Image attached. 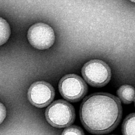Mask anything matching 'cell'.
I'll return each instance as SVG.
<instances>
[{"label": "cell", "instance_id": "cell-1", "mask_svg": "<svg viewBox=\"0 0 135 135\" xmlns=\"http://www.w3.org/2000/svg\"><path fill=\"white\" fill-rule=\"evenodd\" d=\"M122 115L120 100L107 93L90 95L84 100L80 106L82 123L89 132L96 134L113 131L119 123Z\"/></svg>", "mask_w": 135, "mask_h": 135}, {"label": "cell", "instance_id": "cell-2", "mask_svg": "<svg viewBox=\"0 0 135 135\" xmlns=\"http://www.w3.org/2000/svg\"><path fill=\"white\" fill-rule=\"evenodd\" d=\"M45 116L51 125L61 128L71 124L75 118V112L71 105L66 101L59 100L47 108Z\"/></svg>", "mask_w": 135, "mask_h": 135}, {"label": "cell", "instance_id": "cell-3", "mask_svg": "<svg viewBox=\"0 0 135 135\" xmlns=\"http://www.w3.org/2000/svg\"><path fill=\"white\" fill-rule=\"evenodd\" d=\"M82 74L87 82L92 86L101 87L109 82L111 77V71L104 61L99 60L89 61L84 64Z\"/></svg>", "mask_w": 135, "mask_h": 135}, {"label": "cell", "instance_id": "cell-4", "mask_svg": "<svg viewBox=\"0 0 135 135\" xmlns=\"http://www.w3.org/2000/svg\"><path fill=\"white\" fill-rule=\"evenodd\" d=\"M59 90L62 96L72 102L81 99L87 91L86 83L76 75L69 74L64 76L60 80Z\"/></svg>", "mask_w": 135, "mask_h": 135}, {"label": "cell", "instance_id": "cell-5", "mask_svg": "<svg viewBox=\"0 0 135 135\" xmlns=\"http://www.w3.org/2000/svg\"><path fill=\"white\" fill-rule=\"evenodd\" d=\"M27 38L30 44L39 50H45L52 46L55 36L53 29L43 23L34 24L29 29Z\"/></svg>", "mask_w": 135, "mask_h": 135}, {"label": "cell", "instance_id": "cell-6", "mask_svg": "<svg viewBox=\"0 0 135 135\" xmlns=\"http://www.w3.org/2000/svg\"><path fill=\"white\" fill-rule=\"evenodd\" d=\"M55 96V90L50 84L46 82H36L30 86L28 92L30 102L38 108L45 107L51 102Z\"/></svg>", "mask_w": 135, "mask_h": 135}, {"label": "cell", "instance_id": "cell-7", "mask_svg": "<svg viewBox=\"0 0 135 135\" xmlns=\"http://www.w3.org/2000/svg\"><path fill=\"white\" fill-rule=\"evenodd\" d=\"M117 94L121 100L125 104L131 103L135 98V89L130 85H122L118 89Z\"/></svg>", "mask_w": 135, "mask_h": 135}, {"label": "cell", "instance_id": "cell-8", "mask_svg": "<svg viewBox=\"0 0 135 135\" xmlns=\"http://www.w3.org/2000/svg\"><path fill=\"white\" fill-rule=\"evenodd\" d=\"M122 130L123 135H135V113L129 114L125 119Z\"/></svg>", "mask_w": 135, "mask_h": 135}, {"label": "cell", "instance_id": "cell-9", "mask_svg": "<svg viewBox=\"0 0 135 135\" xmlns=\"http://www.w3.org/2000/svg\"><path fill=\"white\" fill-rule=\"evenodd\" d=\"M1 45L4 44L9 38L11 30L9 24L4 19L1 18Z\"/></svg>", "mask_w": 135, "mask_h": 135}, {"label": "cell", "instance_id": "cell-10", "mask_svg": "<svg viewBox=\"0 0 135 135\" xmlns=\"http://www.w3.org/2000/svg\"><path fill=\"white\" fill-rule=\"evenodd\" d=\"M62 135H84V131L79 127L73 126L65 129Z\"/></svg>", "mask_w": 135, "mask_h": 135}, {"label": "cell", "instance_id": "cell-11", "mask_svg": "<svg viewBox=\"0 0 135 135\" xmlns=\"http://www.w3.org/2000/svg\"><path fill=\"white\" fill-rule=\"evenodd\" d=\"M1 108H2V111H3V113L1 114V116H2V114H3V116H2V119H1V123H2V120H3V119H4L5 118V116L6 112L4 107L3 105L2 106V104H1Z\"/></svg>", "mask_w": 135, "mask_h": 135}, {"label": "cell", "instance_id": "cell-12", "mask_svg": "<svg viewBox=\"0 0 135 135\" xmlns=\"http://www.w3.org/2000/svg\"><path fill=\"white\" fill-rule=\"evenodd\" d=\"M132 2H135V1H131Z\"/></svg>", "mask_w": 135, "mask_h": 135}]
</instances>
